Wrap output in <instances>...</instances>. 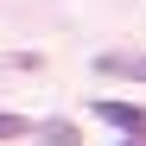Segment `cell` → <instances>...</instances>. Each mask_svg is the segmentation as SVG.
I'll return each instance as SVG.
<instances>
[{"instance_id":"cell-2","label":"cell","mask_w":146,"mask_h":146,"mask_svg":"<svg viewBox=\"0 0 146 146\" xmlns=\"http://www.w3.org/2000/svg\"><path fill=\"white\" fill-rule=\"evenodd\" d=\"M95 108H102V121H114V127H127V133H140V127H146V114H140V108H127V102H95Z\"/></svg>"},{"instance_id":"cell-3","label":"cell","mask_w":146,"mask_h":146,"mask_svg":"<svg viewBox=\"0 0 146 146\" xmlns=\"http://www.w3.org/2000/svg\"><path fill=\"white\" fill-rule=\"evenodd\" d=\"M19 133H32V127H26L19 114H0V140H19Z\"/></svg>"},{"instance_id":"cell-1","label":"cell","mask_w":146,"mask_h":146,"mask_svg":"<svg viewBox=\"0 0 146 146\" xmlns=\"http://www.w3.org/2000/svg\"><path fill=\"white\" fill-rule=\"evenodd\" d=\"M95 70H102V76H133V83H146V51H102Z\"/></svg>"}]
</instances>
